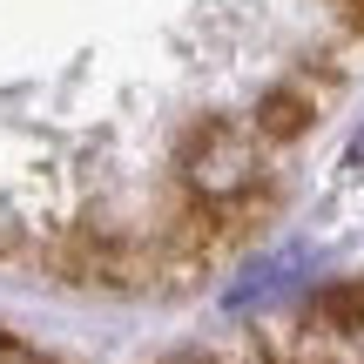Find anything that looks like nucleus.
Listing matches in <instances>:
<instances>
[{
	"instance_id": "1",
	"label": "nucleus",
	"mask_w": 364,
	"mask_h": 364,
	"mask_svg": "<svg viewBox=\"0 0 364 364\" xmlns=\"http://www.w3.org/2000/svg\"><path fill=\"white\" fill-rule=\"evenodd\" d=\"M250 169H257V149H250L243 129H209L189 156V182L203 196H236L250 182Z\"/></svg>"
},
{
	"instance_id": "2",
	"label": "nucleus",
	"mask_w": 364,
	"mask_h": 364,
	"mask_svg": "<svg viewBox=\"0 0 364 364\" xmlns=\"http://www.w3.org/2000/svg\"><path fill=\"white\" fill-rule=\"evenodd\" d=\"M297 270H304V250H270V257L230 290V311H263V304L290 297V290H297Z\"/></svg>"
},
{
	"instance_id": "3",
	"label": "nucleus",
	"mask_w": 364,
	"mask_h": 364,
	"mask_svg": "<svg viewBox=\"0 0 364 364\" xmlns=\"http://www.w3.org/2000/svg\"><path fill=\"white\" fill-rule=\"evenodd\" d=\"M311 129V95L304 88H270L257 102V135L263 142H290V135Z\"/></svg>"
},
{
	"instance_id": "4",
	"label": "nucleus",
	"mask_w": 364,
	"mask_h": 364,
	"mask_svg": "<svg viewBox=\"0 0 364 364\" xmlns=\"http://www.w3.org/2000/svg\"><path fill=\"white\" fill-rule=\"evenodd\" d=\"M311 331H364V284H324L311 297Z\"/></svg>"
},
{
	"instance_id": "5",
	"label": "nucleus",
	"mask_w": 364,
	"mask_h": 364,
	"mask_svg": "<svg viewBox=\"0 0 364 364\" xmlns=\"http://www.w3.org/2000/svg\"><path fill=\"white\" fill-rule=\"evenodd\" d=\"M338 14H344V27H358V34H364V0H338Z\"/></svg>"
},
{
	"instance_id": "6",
	"label": "nucleus",
	"mask_w": 364,
	"mask_h": 364,
	"mask_svg": "<svg viewBox=\"0 0 364 364\" xmlns=\"http://www.w3.org/2000/svg\"><path fill=\"white\" fill-rule=\"evenodd\" d=\"M351 169H364V129H358V142H351Z\"/></svg>"
}]
</instances>
